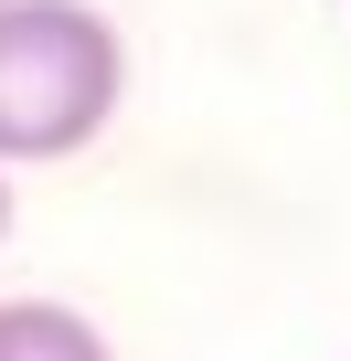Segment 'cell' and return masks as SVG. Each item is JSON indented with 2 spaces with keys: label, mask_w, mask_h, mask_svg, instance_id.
<instances>
[{
  "label": "cell",
  "mask_w": 351,
  "mask_h": 361,
  "mask_svg": "<svg viewBox=\"0 0 351 361\" xmlns=\"http://www.w3.org/2000/svg\"><path fill=\"white\" fill-rule=\"evenodd\" d=\"M128 96V43L85 0H0V170L75 159Z\"/></svg>",
  "instance_id": "1"
},
{
  "label": "cell",
  "mask_w": 351,
  "mask_h": 361,
  "mask_svg": "<svg viewBox=\"0 0 351 361\" xmlns=\"http://www.w3.org/2000/svg\"><path fill=\"white\" fill-rule=\"evenodd\" d=\"M0 361H117L107 329L64 298H11L0 308Z\"/></svg>",
  "instance_id": "2"
},
{
  "label": "cell",
  "mask_w": 351,
  "mask_h": 361,
  "mask_svg": "<svg viewBox=\"0 0 351 361\" xmlns=\"http://www.w3.org/2000/svg\"><path fill=\"white\" fill-rule=\"evenodd\" d=\"M0 245H11V170H0Z\"/></svg>",
  "instance_id": "3"
}]
</instances>
